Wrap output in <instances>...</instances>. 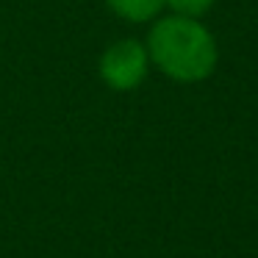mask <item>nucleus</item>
<instances>
[{"instance_id":"obj_1","label":"nucleus","mask_w":258,"mask_h":258,"mask_svg":"<svg viewBox=\"0 0 258 258\" xmlns=\"http://www.w3.org/2000/svg\"><path fill=\"white\" fill-rule=\"evenodd\" d=\"M150 64L175 84H200L211 78L219 64V45L203 20L156 17L145 42Z\"/></svg>"},{"instance_id":"obj_2","label":"nucleus","mask_w":258,"mask_h":258,"mask_svg":"<svg viewBox=\"0 0 258 258\" xmlns=\"http://www.w3.org/2000/svg\"><path fill=\"white\" fill-rule=\"evenodd\" d=\"M150 53H147L145 42L139 39H117L103 50L100 61H97V73L100 81L111 92H134L142 86V81L150 73Z\"/></svg>"},{"instance_id":"obj_3","label":"nucleus","mask_w":258,"mask_h":258,"mask_svg":"<svg viewBox=\"0 0 258 258\" xmlns=\"http://www.w3.org/2000/svg\"><path fill=\"white\" fill-rule=\"evenodd\" d=\"M108 6V12H114L125 23H153L158 14L164 12V0H103Z\"/></svg>"},{"instance_id":"obj_4","label":"nucleus","mask_w":258,"mask_h":258,"mask_svg":"<svg viewBox=\"0 0 258 258\" xmlns=\"http://www.w3.org/2000/svg\"><path fill=\"white\" fill-rule=\"evenodd\" d=\"M164 6L169 9V14H178V17L203 20L214 9V0H164Z\"/></svg>"}]
</instances>
